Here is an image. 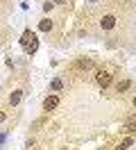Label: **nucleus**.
Instances as JSON below:
<instances>
[{"label":"nucleus","mask_w":136,"mask_h":150,"mask_svg":"<svg viewBox=\"0 0 136 150\" xmlns=\"http://www.w3.org/2000/svg\"><path fill=\"white\" fill-rule=\"evenodd\" d=\"M91 2H95V0H91Z\"/></svg>","instance_id":"nucleus-18"},{"label":"nucleus","mask_w":136,"mask_h":150,"mask_svg":"<svg viewBox=\"0 0 136 150\" xmlns=\"http://www.w3.org/2000/svg\"><path fill=\"white\" fill-rule=\"evenodd\" d=\"M39 30H41V32H50V30H52V21H50V18H43L41 23H39Z\"/></svg>","instance_id":"nucleus-5"},{"label":"nucleus","mask_w":136,"mask_h":150,"mask_svg":"<svg viewBox=\"0 0 136 150\" xmlns=\"http://www.w3.org/2000/svg\"><path fill=\"white\" fill-rule=\"evenodd\" d=\"M123 130H125V132H136V121H134V118H132V121L127 123V125H125V127H123Z\"/></svg>","instance_id":"nucleus-11"},{"label":"nucleus","mask_w":136,"mask_h":150,"mask_svg":"<svg viewBox=\"0 0 136 150\" xmlns=\"http://www.w3.org/2000/svg\"><path fill=\"white\" fill-rule=\"evenodd\" d=\"M52 7H54V2H45V5H43V9H45V11H50Z\"/></svg>","instance_id":"nucleus-13"},{"label":"nucleus","mask_w":136,"mask_h":150,"mask_svg":"<svg viewBox=\"0 0 136 150\" xmlns=\"http://www.w3.org/2000/svg\"><path fill=\"white\" fill-rule=\"evenodd\" d=\"M2 139H5V137H0V143H2Z\"/></svg>","instance_id":"nucleus-16"},{"label":"nucleus","mask_w":136,"mask_h":150,"mask_svg":"<svg viewBox=\"0 0 136 150\" xmlns=\"http://www.w3.org/2000/svg\"><path fill=\"white\" fill-rule=\"evenodd\" d=\"M134 105H136V98H134Z\"/></svg>","instance_id":"nucleus-17"},{"label":"nucleus","mask_w":136,"mask_h":150,"mask_svg":"<svg viewBox=\"0 0 136 150\" xmlns=\"http://www.w3.org/2000/svg\"><path fill=\"white\" fill-rule=\"evenodd\" d=\"M57 105H59V96L52 93V96H48V98L43 100V109H45V112H50V109H54Z\"/></svg>","instance_id":"nucleus-3"},{"label":"nucleus","mask_w":136,"mask_h":150,"mask_svg":"<svg viewBox=\"0 0 136 150\" xmlns=\"http://www.w3.org/2000/svg\"><path fill=\"white\" fill-rule=\"evenodd\" d=\"M50 89H52V91H61L63 82H61V80H52V82H50Z\"/></svg>","instance_id":"nucleus-8"},{"label":"nucleus","mask_w":136,"mask_h":150,"mask_svg":"<svg viewBox=\"0 0 136 150\" xmlns=\"http://www.w3.org/2000/svg\"><path fill=\"white\" fill-rule=\"evenodd\" d=\"M20 98H23V91H20V89H16L14 93L9 96V105H11V107H16V105L20 103Z\"/></svg>","instance_id":"nucleus-4"},{"label":"nucleus","mask_w":136,"mask_h":150,"mask_svg":"<svg viewBox=\"0 0 136 150\" xmlns=\"http://www.w3.org/2000/svg\"><path fill=\"white\" fill-rule=\"evenodd\" d=\"M129 84H132V82H129V80H123V82H118V84H116V89H118V93H123V91H127V89H129Z\"/></svg>","instance_id":"nucleus-6"},{"label":"nucleus","mask_w":136,"mask_h":150,"mask_svg":"<svg viewBox=\"0 0 136 150\" xmlns=\"http://www.w3.org/2000/svg\"><path fill=\"white\" fill-rule=\"evenodd\" d=\"M36 48H39V41H36L34 37H32V43L25 48V52H36Z\"/></svg>","instance_id":"nucleus-9"},{"label":"nucleus","mask_w":136,"mask_h":150,"mask_svg":"<svg viewBox=\"0 0 136 150\" xmlns=\"http://www.w3.org/2000/svg\"><path fill=\"white\" fill-rule=\"evenodd\" d=\"M129 146H132V139H125L123 143H120V146H118V150H127Z\"/></svg>","instance_id":"nucleus-12"},{"label":"nucleus","mask_w":136,"mask_h":150,"mask_svg":"<svg viewBox=\"0 0 136 150\" xmlns=\"http://www.w3.org/2000/svg\"><path fill=\"white\" fill-rule=\"evenodd\" d=\"M5 118H7V114H5V112H0V123L5 121Z\"/></svg>","instance_id":"nucleus-14"},{"label":"nucleus","mask_w":136,"mask_h":150,"mask_svg":"<svg viewBox=\"0 0 136 150\" xmlns=\"http://www.w3.org/2000/svg\"><path fill=\"white\" fill-rule=\"evenodd\" d=\"M54 5H63V2H68V0H52Z\"/></svg>","instance_id":"nucleus-15"},{"label":"nucleus","mask_w":136,"mask_h":150,"mask_svg":"<svg viewBox=\"0 0 136 150\" xmlns=\"http://www.w3.org/2000/svg\"><path fill=\"white\" fill-rule=\"evenodd\" d=\"M95 82H98L102 89H107V86L113 82V75L109 73V71H98V73H95Z\"/></svg>","instance_id":"nucleus-1"},{"label":"nucleus","mask_w":136,"mask_h":150,"mask_svg":"<svg viewBox=\"0 0 136 150\" xmlns=\"http://www.w3.org/2000/svg\"><path fill=\"white\" fill-rule=\"evenodd\" d=\"M100 28L102 30H113L116 28V16H111V14L102 16V18H100Z\"/></svg>","instance_id":"nucleus-2"},{"label":"nucleus","mask_w":136,"mask_h":150,"mask_svg":"<svg viewBox=\"0 0 136 150\" xmlns=\"http://www.w3.org/2000/svg\"><path fill=\"white\" fill-rule=\"evenodd\" d=\"M30 37H32V34H30V30H25V32H23V37H20V46H23V48L30 46Z\"/></svg>","instance_id":"nucleus-7"},{"label":"nucleus","mask_w":136,"mask_h":150,"mask_svg":"<svg viewBox=\"0 0 136 150\" xmlns=\"http://www.w3.org/2000/svg\"><path fill=\"white\" fill-rule=\"evenodd\" d=\"M91 59H80V62H77V68H91Z\"/></svg>","instance_id":"nucleus-10"}]
</instances>
